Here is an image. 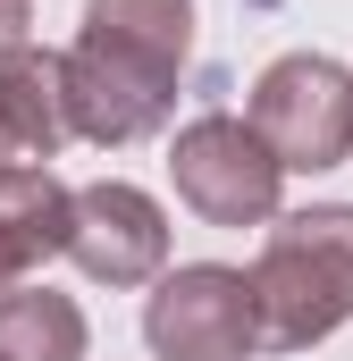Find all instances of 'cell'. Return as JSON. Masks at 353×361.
Segmentation results:
<instances>
[{
    "mask_svg": "<svg viewBox=\"0 0 353 361\" xmlns=\"http://www.w3.org/2000/svg\"><path fill=\"white\" fill-rule=\"evenodd\" d=\"M193 59V0H85L68 42V118L76 135L118 152L176 118V76Z\"/></svg>",
    "mask_w": 353,
    "mask_h": 361,
    "instance_id": "6da1fadb",
    "label": "cell"
},
{
    "mask_svg": "<svg viewBox=\"0 0 353 361\" xmlns=\"http://www.w3.org/2000/svg\"><path fill=\"white\" fill-rule=\"evenodd\" d=\"M253 294H261L269 353H303L337 336L353 319V202L277 210L261 235V261H253Z\"/></svg>",
    "mask_w": 353,
    "mask_h": 361,
    "instance_id": "7a4b0ae2",
    "label": "cell"
},
{
    "mask_svg": "<svg viewBox=\"0 0 353 361\" xmlns=\"http://www.w3.org/2000/svg\"><path fill=\"white\" fill-rule=\"evenodd\" d=\"M253 135L277 152L286 177H320V169H345L353 160V68L328 51H286L253 76L244 101Z\"/></svg>",
    "mask_w": 353,
    "mask_h": 361,
    "instance_id": "3957f363",
    "label": "cell"
},
{
    "mask_svg": "<svg viewBox=\"0 0 353 361\" xmlns=\"http://www.w3.org/2000/svg\"><path fill=\"white\" fill-rule=\"evenodd\" d=\"M169 185L202 227H269L277 193H286V169L253 135V118L202 109V118L176 126V143H169Z\"/></svg>",
    "mask_w": 353,
    "mask_h": 361,
    "instance_id": "277c9868",
    "label": "cell"
},
{
    "mask_svg": "<svg viewBox=\"0 0 353 361\" xmlns=\"http://www.w3.org/2000/svg\"><path fill=\"white\" fill-rule=\"evenodd\" d=\"M143 345L160 361H244L261 353V294L253 269L185 261L143 294Z\"/></svg>",
    "mask_w": 353,
    "mask_h": 361,
    "instance_id": "5b68a950",
    "label": "cell"
},
{
    "mask_svg": "<svg viewBox=\"0 0 353 361\" xmlns=\"http://www.w3.org/2000/svg\"><path fill=\"white\" fill-rule=\"evenodd\" d=\"M68 261L92 286H160L169 277V210L126 177L76 185V235Z\"/></svg>",
    "mask_w": 353,
    "mask_h": 361,
    "instance_id": "8992f818",
    "label": "cell"
},
{
    "mask_svg": "<svg viewBox=\"0 0 353 361\" xmlns=\"http://www.w3.org/2000/svg\"><path fill=\"white\" fill-rule=\"evenodd\" d=\"M76 135L68 118V51H8L0 59V152L8 160H51L59 143Z\"/></svg>",
    "mask_w": 353,
    "mask_h": 361,
    "instance_id": "52a82bcc",
    "label": "cell"
},
{
    "mask_svg": "<svg viewBox=\"0 0 353 361\" xmlns=\"http://www.w3.org/2000/svg\"><path fill=\"white\" fill-rule=\"evenodd\" d=\"M0 235L17 244L25 269L59 261L68 235H76V185L51 177V160H8L0 169Z\"/></svg>",
    "mask_w": 353,
    "mask_h": 361,
    "instance_id": "ba28073f",
    "label": "cell"
},
{
    "mask_svg": "<svg viewBox=\"0 0 353 361\" xmlns=\"http://www.w3.org/2000/svg\"><path fill=\"white\" fill-rule=\"evenodd\" d=\"M92 328L76 311V294H51V286H17L0 294V361H85Z\"/></svg>",
    "mask_w": 353,
    "mask_h": 361,
    "instance_id": "9c48e42d",
    "label": "cell"
},
{
    "mask_svg": "<svg viewBox=\"0 0 353 361\" xmlns=\"http://www.w3.org/2000/svg\"><path fill=\"white\" fill-rule=\"evenodd\" d=\"M34 42V0H0V59Z\"/></svg>",
    "mask_w": 353,
    "mask_h": 361,
    "instance_id": "30bf717a",
    "label": "cell"
},
{
    "mask_svg": "<svg viewBox=\"0 0 353 361\" xmlns=\"http://www.w3.org/2000/svg\"><path fill=\"white\" fill-rule=\"evenodd\" d=\"M17 277H25V261H17V244L0 235V294H17Z\"/></svg>",
    "mask_w": 353,
    "mask_h": 361,
    "instance_id": "8fae6325",
    "label": "cell"
},
{
    "mask_svg": "<svg viewBox=\"0 0 353 361\" xmlns=\"http://www.w3.org/2000/svg\"><path fill=\"white\" fill-rule=\"evenodd\" d=\"M0 169H8V152H0Z\"/></svg>",
    "mask_w": 353,
    "mask_h": 361,
    "instance_id": "7c38bea8",
    "label": "cell"
}]
</instances>
